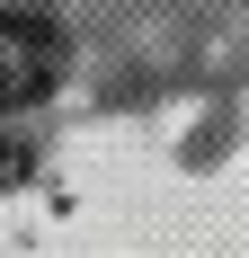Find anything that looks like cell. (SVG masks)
I'll return each instance as SVG.
<instances>
[{"instance_id": "1", "label": "cell", "mask_w": 249, "mask_h": 258, "mask_svg": "<svg viewBox=\"0 0 249 258\" xmlns=\"http://www.w3.org/2000/svg\"><path fill=\"white\" fill-rule=\"evenodd\" d=\"M72 45H63V18L45 9H0V107H36L53 98Z\"/></svg>"}]
</instances>
